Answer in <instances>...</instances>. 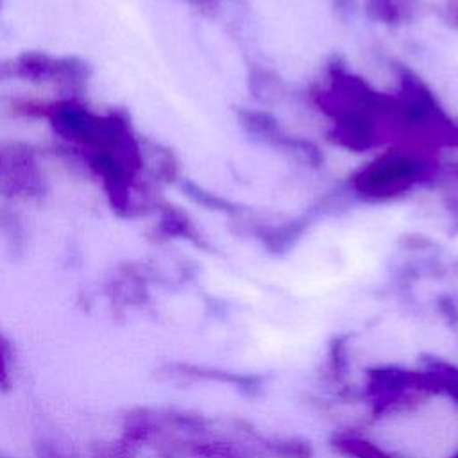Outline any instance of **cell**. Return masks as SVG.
Instances as JSON below:
<instances>
[{
	"instance_id": "1",
	"label": "cell",
	"mask_w": 458,
	"mask_h": 458,
	"mask_svg": "<svg viewBox=\"0 0 458 458\" xmlns=\"http://www.w3.org/2000/svg\"><path fill=\"white\" fill-rule=\"evenodd\" d=\"M91 70L86 61L73 55H50L27 50L11 61L0 63V79L16 77L30 82L54 84L64 93L81 95L89 81Z\"/></svg>"
},
{
	"instance_id": "2",
	"label": "cell",
	"mask_w": 458,
	"mask_h": 458,
	"mask_svg": "<svg viewBox=\"0 0 458 458\" xmlns=\"http://www.w3.org/2000/svg\"><path fill=\"white\" fill-rule=\"evenodd\" d=\"M2 156L0 191L7 197H36L43 191V175L30 148L14 145Z\"/></svg>"
},
{
	"instance_id": "3",
	"label": "cell",
	"mask_w": 458,
	"mask_h": 458,
	"mask_svg": "<svg viewBox=\"0 0 458 458\" xmlns=\"http://www.w3.org/2000/svg\"><path fill=\"white\" fill-rule=\"evenodd\" d=\"M0 174H2V156H0Z\"/></svg>"
}]
</instances>
